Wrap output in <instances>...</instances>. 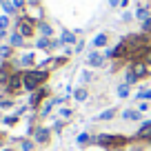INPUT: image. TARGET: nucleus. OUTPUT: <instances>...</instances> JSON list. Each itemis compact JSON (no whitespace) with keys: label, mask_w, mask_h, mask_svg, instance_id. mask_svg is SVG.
<instances>
[{"label":"nucleus","mask_w":151,"mask_h":151,"mask_svg":"<svg viewBox=\"0 0 151 151\" xmlns=\"http://www.w3.org/2000/svg\"><path fill=\"white\" fill-rule=\"evenodd\" d=\"M60 116H62L65 120H69V118H71V109H60Z\"/></svg>","instance_id":"36"},{"label":"nucleus","mask_w":151,"mask_h":151,"mask_svg":"<svg viewBox=\"0 0 151 151\" xmlns=\"http://www.w3.org/2000/svg\"><path fill=\"white\" fill-rule=\"evenodd\" d=\"M124 82L131 87V85H136V82H140V78H138V76L133 73L131 69H127V71H124Z\"/></svg>","instance_id":"19"},{"label":"nucleus","mask_w":151,"mask_h":151,"mask_svg":"<svg viewBox=\"0 0 151 151\" xmlns=\"http://www.w3.org/2000/svg\"><path fill=\"white\" fill-rule=\"evenodd\" d=\"M142 33H149V36H151V16H149V18H147L145 20V22H142Z\"/></svg>","instance_id":"33"},{"label":"nucleus","mask_w":151,"mask_h":151,"mask_svg":"<svg viewBox=\"0 0 151 151\" xmlns=\"http://www.w3.org/2000/svg\"><path fill=\"white\" fill-rule=\"evenodd\" d=\"M147 109H149V104H147V102H140V109H138V111L142 113V111H147Z\"/></svg>","instance_id":"41"},{"label":"nucleus","mask_w":151,"mask_h":151,"mask_svg":"<svg viewBox=\"0 0 151 151\" xmlns=\"http://www.w3.org/2000/svg\"><path fill=\"white\" fill-rule=\"evenodd\" d=\"M2 2H5V0H0V5H2Z\"/></svg>","instance_id":"47"},{"label":"nucleus","mask_w":151,"mask_h":151,"mask_svg":"<svg viewBox=\"0 0 151 151\" xmlns=\"http://www.w3.org/2000/svg\"><path fill=\"white\" fill-rule=\"evenodd\" d=\"M7 27H9V16H0V29L7 31Z\"/></svg>","instance_id":"35"},{"label":"nucleus","mask_w":151,"mask_h":151,"mask_svg":"<svg viewBox=\"0 0 151 151\" xmlns=\"http://www.w3.org/2000/svg\"><path fill=\"white\" fill-rule=\"evenodd\" d=\"M2 11H5V16H11V14H16V7H14V2H2Z\"/></svg>","instance_id":"29"},{"label":"nucleus","mask_w":151,"mask_h":151,"mask_svg":"<svg viewBox=\"0 0 151 151\" xmlns=\"http://www.w3.org/2000/svg\"><path fill=\"white\" fill-rule=\"evenodd\" d=\"M122 118L129 120V122H133V120H140V111H138V109H124V111H122Z\"/></svg>","instance_id":"15"},{"label":"nucleus","mask_w":151,"mask_h":151,"mask_svg":"<svg viewBox=\"0 0 151 151\" xmlns=\"http://www.w3.org/2000/svg\"><path fill=\"white\" fill-rule=\"evenodd\" d=\"M49 138H51V129H47V127H36V129H33V142H38V145H47Z\"/></svg>","instance_id":"5"},{"label":"nucleus","mask_w":151,"mask_h":151,"mask_svg":"<svg viewBox=\"0 0 151 151\" xmlns=\"http://www.w3.org/2000/svg\"><path fill=\"white\" fill-rule=\"evenodd\" d=\"M127 5H129V0H120V7H122V9H124Z\"/></svg>","instance_id":"44"},{"label":"nucleus","mask_w":151,"mask_h":151,"mask_svg":"<svg viewBox=\"0 0 151 151\" xmlns=\"http://www.w3.org/2000/svg\"><path fill=\"white\" fill-rule=\"evenodd\" d=\"M47 80H49V71L47 69H40V67H38V69H27L24 71V91L33 93V91L40 89Z\"/></svg>","instance_id":"1"},{"label":"nucleus","mask_w":151,"mask_h":151,"mask_svg":"<svg viewBox=\"0 0 151 151\" xmlns=\"http://www.w3.org/2000/svg\"><path fill=\"white\" fill-rule=\"evenodd\" d=\"M87 65H91V67H104V53H100V51H91L89 56H87Z\"/></svg>","instance_id":"10"},{"label":"nucleus","mask_w":151,"mask_h":151,"mask_svg":"<svg viewBox=\"0 0 151 151\" xmlns=\"http://www.w3.org/2000/svg\"><path fill=\"white\" fill-rule=\"evenodd\" d=\"M109 140H111V133H98V136L93 138V142H96V145H98V147H104V149H107Z\"/></svg>","instance_id":"17"},{"label":"nucleus","mask_w":151,"mask_h":151,"mask_svg":"<svg viewBox=\"0 0 151 151\" xmlns=\"http://www.w3.org/2000/svg\"><path fill=\"white\" fill-rule=\"evenodd\" d=\"M87 96H89V93H87V89H85V87H78V89H73V98L78 100V102H85V100H87Z\"/></svg>","instance_id":"20"},{"label":"nucleus","mask_w":151,"mask_h":151,"mask_svg":"<svg viewBox=\"0 0 151 151\" xmlns=\"http://www.w3.org/2000/svg\"><path fill=\"white\" fill-rule=\"evenodd\" d=\"M47 98V89L45 87H40V89H36L31 96H29V107L31 109H38L40 104H42V100Z\"/></svg>","instance_id":"6"},{"label":"nucleus","mask_w":151,"mask_h":151,"mask_svg":"<svg viewBox=\"0 0 151 151\" xmlns=\"http://www.w3.org/2000/svg\"><path fill=\"white\" fill-rule=\"evenodd\" d=\"M136 98L138 100H151V89H140L136 93Z\"/></svg>","instance_id":"31"},{"label":"nucleus","mask_w":151,"mask_h":151,"mask_svg":"<svg viewBox=\"0 0 151 151\" xmlns=\"http://www.w3.org/2000/svg\"><path fill=\"white\" fill-rule=\"evenodd\" d=\"M11 53H14V47H11V45H2V47H0V58H7V60H9Z\"/></svg>","instance_id":"26"},{"label":"nucleus","mask_w":151,"mask_h":151,"mask_svg":"<svg viewBox=\"0 0 151 151\" xmlns=\"http://www.w3.org/2000/svg\"><path fill=\"white\" fill-rule=\"evenodd\" d=\"M107 42H109L107 33H98V36L93 38V47H107Z\"/></svg>","instance_id":"23"},{"label":"nucleus","mask_w":151,"mask_h":151,"mask_svg":"<svg viewBox=\"0 0 151 151\" xmlns=\"http://www.w3.org/2000/svg\"><path fill=\"white\" fill-rule=\"evenodd\" d=\"M136 140L151 142V120H147V122L140 124V129H138V133H136Z\"/></svg>","instance_id":"7"},{"label":"nucleus","mask_w":151,"mask_h":151,"mask_svg":"<svg viewBox=\"0 0 151 151\" xmlns=\"http://www.w3.org/2000/svg\"><path fill=\"white\" fill-rule=\"evenodd\" d=\"M124 145H127V138L124 136H113L111 133V140H109V145H107V151H118V149H122Z\"/></svg>","instance_id":"9"},{"label":"nucleus","mask_w":151,"mask_h":151,"mask_svg":"<svg viewBox=\"0 0 151 151\" xmlns=\"http://www.w3.org/2000/svg\"><path fill=\"white\" fill-rule=\"evenodd\" d=\"M33 145H36V142H33V140H27V138H24V140H20V149H22V151H33Z\"/></svg>","instance_id":"30"},{"label":"nucleus","mask_w":151,"mask_h":151,"mask_svg":"<svg viewBox=\"0 0 151 151\" xmlns=\"http://www.w3.org/2000/svg\"><path fill=\"white\" fill-rule=\"evenodd\" d=\"M18 118H20V113L16 111V113H11V116H7V118L2 120V122H5L7 127H11V124H16V122H18Z\"/></svg>","instance_id":"28"},{"label":"nucleus","mask_w":151,"mask_h":151,"mask_svg":"<svg viewBox=\"0 0 151 151\" xmlns=\"http://www.w3.org/2000/svg\"><path fill=\"white\" fill-rule=\"evenodd\" d=\"M122 20H124V22H129V20H133V16L129 14V11H124V14H122Z\"/></svg>","instance_id":"40"},{"label":"nucleus","mask_w":151,"mask_h":151,"mask_svg":"<svg viewBox=\"0 0 151 151\" xmlns=\"http://www.w3.org/2000/svg\"><path fill=\"white\" fill-rule=\"evenodd\" d=\"M5 36H7V31H5V29H0V40H2Z\"/></svg>","instance_id":"45"},{"label":"nucleus","mask_w":151,"mask_h":151,"mask_svg":"<svg viewBox=\"0 0 151 151\" xmlns=\"http://www.w3.org/2000/svg\"><path fill=\"white\" fill-rule=\"evenodd\" d=\"M149 16H151V14H149V9H147V7H140V5H138V9H136V18L140 20V22H145Z\"/></svg>","instance_id":"21"},{"label":"nucleus","mask_w":151,"mask_h":151,"mask_svg":"<svg viewBox=\"0 0 151 151\" xmlns=\"http://www.w3.org/2000/svg\"><path fill=\"white\" fill-rule=\"evenodd\" d=\"M129 85L127 82H122V85H118V89H116V93H118V98H129Z\"/></svg>","instance_id":"25"},{"label":"nucleus","mask_w":151,"mask_h":151,"mask_svg":"<svg viewBox=\"0 0 151 151\" xmlns=\"http://www.w3.org/2000/svg\"><path fill=\"white\" fill-rule=\"evenodd\" d=\"M142 62H145V65H149V67H151V49H149V51L145 53V58H142Z\"/></svg>","instance_id":"37"},{"label":"nucleus","mask_w":151,"mask_h":151,"mask_svg":"<svg viewBox=\"0 0 151 151\" xmlns=\"http://www.w3.org/2000/svg\"><path fill=\"white\" fill-rule=\"evenodd\" d=\"M22 89H24V71H14L9 82H7V87H5V91L14 96V93H20Z\"/></svg>","instance_id":"2"},{"label":"nucleus","mask_w":151,"mask_h":151,"mask_svg":"<svg viewBox=\"0 0 151 151\" xmlns=\"http://www.w3.org/2000/svg\"><path fill=\"white\" fill-rule=\"evenodd\" d=\"M36 47L38 49H45V51H49V49H51V38H38V42H36Z\"/></svg>","instance_id":"22"},{"label":"nucleus","mask_w":151,"mask_h":151,"mask_svg":"<svg viewBox=\"0 0 151 151\" xmlns=\"http://www.w3.org/2000/svg\"><path fill=\"white\" fill-rule=\"evenodd\" d=\"M20 65H24V67H33V65H36V56H33V53H24V56L20 58Z\"/></svg>","instance_id":"24"},{"label":"nucleus","mask_w":151,"mask_h":151,"mask_svg":"<svg viewBox=\"0 0 151 151\" xmlns=\"http://www.w3.org/2000/svg\"><path fill=\"white\" fill-rule=\"evenodd\" d=\"M80 80H82V85H87V82H91V80H93V73H91V71H82Z\"/></svg>","instance_id":"32"},{"label":"nucleus","mask_w":151,"mask_h":151,"mask_svg":"<svg viewBox=\"0 0 151 151\" xmlns=\"http://www.w3.org/2000/svg\"><path fill=\"white\" fill-rule=\"evenodd\" d=\"M109 7H120V0H109Z\"/></svg>","instance_id":"42"},{"label":"nucleus","mask_w":151,"mask_h":151,"mask_svg":"<svg viewBox=\"0 0 151 151\" xmlns=\"http://www.w3.org/2000/svg\"><path fill=\"white\" fill-rule=\"evenodd\" d=\"M53 107H56V102H53V100H47V102H45V107L40 109V116H49Z\"/></svg>","instance_id":"27"},{"label":"nucleus","mask_w":151,"mask_h":151,"mask_svg":"<svg viewBox=\"0 0 151 151\" xmlns=\"http://www.w3.org/2000/svg\"><path fill=\"white\" fill-rule=\"evenodd\" d=\"M0 107H2V109H11V107H14V100L2 98V100H0Z\"/></svg>","instance_id":"34"},{"label":"nucleus","mask_w":151,"mask_h":151,"mask_svg":"<svg viewBox=\"0 0 151 151\" xmlns=\"http://www.w3.org/2000/svg\"><path fill=\"white\" fill-rule=\"evenodd\" d=\"M149 45H151V40H149Z\"/></svg>","instance_id":"48"},{"label":"nucleus","mask_w":151,"mask_h":151,"mask_svg":"<svg viewBox=\"0 0 151 151\" xmlns=\"http://www.w3.org/2000/svg\"><path fill=\"white\" fill-rule=\"evenodd\" d=\"M11 2H14V7H16V9H22L27 0H11Z\"/></svg>","instance_id":"38"},{"label":"nucleus","mask_w":151,"mask_h":151,"mask_svg":"<svg viewBox=\"0 0 151 151\" xmlns=\"http://www.w3.org/2000/svg\"><path fill=\"white\" fill-rule=\"evenodd\" d=\"M82 49H85V42H78V45H76V49H73V51H82Z\"/></svg>","instance_id":"43"},{"label":"nucleus","mask_w":151,"mask_h":151,"mask_svg":"<svg viewBox=\"0 0 151 151\" xmlns=\"http://www.w3.org/2000/svg\"><path fill=\"white\" fill-rule=\"evenodd\" d=\"M116 116H118V109H113V107H111V109H104V111H100L96 120H113Z\"/></svg>","instance_id":"13"},{"label":"nucleus","mask_w":151,"mask_h":151,"mask_svg":"<svg viewBox=\"0 0 151 151\" xmlns=\"http://www.w3.org/2000/svg\"><path fill=\"white\" fill-rule=\"evenodd\" d=\"M11 73H14V69H11L9 65H0V85H2V87H7Z\"/></svg>","instance_id":"11"},{"label":"nucleus","mask_w":151,"mask_h":151,"mask_svg":"<svg viewBox=\"0 0 151 151\" xmlns=\"http://www.w3.org/2000/svg\"><path fill=\"white\" fill-rule=\"evenodd\" d=\"M53 131H56V133H60V131H62V122H60V120L53 124Z\"/></svg>","instance_id":"39"},{"label":"nucleus","mask_w":151,"mask_h":151,"mask_svg":"<svg viewBox=\"0 0 151 151\" xmlns=\"http://www.w3.org/2000/svg\"><path fill=\"white\" fill-rule=\"evenodd\" d=\"M76 142H78V147H87V145H91V142H93V138H91V133L82 131V133H78Z\"/></svg>","instance_id":"14"},{"label":"nucleus","mask_w":151,"mask_h":151,"mask_svg":"<svg viewBox=\"0 0 151 151\" xmlns=\"http://www.w3.org/2000/svg\"><path fill=\"white\" fill-rule=\"evenodd\" d=\"M60 40H62V45H78V40H76V33H71L69 29H65V31L60 33Z\"/></svg>","instance_id":"12"},{"label":"nucleus","mask_w":151,"mask_h":151,"mask_svg":"<svg viewBox=\"0 0 151 151\" xmlns=\"http://www.w3.org/2000/svg\"><path fill=\"white\" fill-rule=\"evenodd\" d=\"M127 56H129V47H127L124 40H120L113 49H107V51H104V58H113V60H118V58H127Z\"/></svg>","instance_id":"4"},{"label":"nucleus","mask_w":151,"mask_h":151,"mask_svg":"<svg viewBox=\"0 0 151 151\" xmlns=\"http://www.w3.org/2000/svg\"><path fill=\"white\" fill-rule=\"evenodd\" d=\"M9 45H11V47H22V45H24V36H20L18 31H14L9 36Z\"/></svg>","instance_id":"16"},{"label":"nucleus","mask_w":151,"mask_h":151,"mask_svg":"<svg viewBox=\"0 0 151 151\" xmlns=\"http://www.w3.org/2000/svg\"><path fill=\"white\" fill-rule=\"evenodd\" d=\"M38 31L42 33L45 38H51V36H53V29H51V24L42 22V20H40V22H38Z\"/></svg>","instance_id":"18"},{"label":"nucleus","mask_w":151,"mask_h":151,"mask_svg":"<svg viewBox=\"0 0 151 151\" xmlns=\"http://www.w3.org/2000/svg\"><path fill=\"white\" fill-rule=\"evenodd\" d=\"M16 31H18L20 36H24V38H31L33 31H36V20L29 18V16L18 18V22H16Z\"/></svg>","instance_id":"3"},{"label":"nucleus","mask_w":151,"mask_h":151,"mask_svg":"<svg viewBox=\"0 0 151 151\" xmlns=\"http://www.w3.org/2000/svg\"><path fill=\"white\" fill-rule=\"evenodd\" d=\"M2 151H14V149H2Z\"/></svg>","instance_id":"46"},{"label":"nucleus","mask_w":151,"mask_h":151,"mask_svg":"<svg viewBox=\"0 0 151 151\" xmlns=\"http://www.w3.org/2000/svg\"><path fill=\"white\" fill-rule=\"evenodd\" d=\"M129 69H131L133 73L138 76V78H145V76H149V73H151V67H149V65H145L142 60L131 62V65H129Z\"/></svg>","instance_id":"8"}]
</instances>
